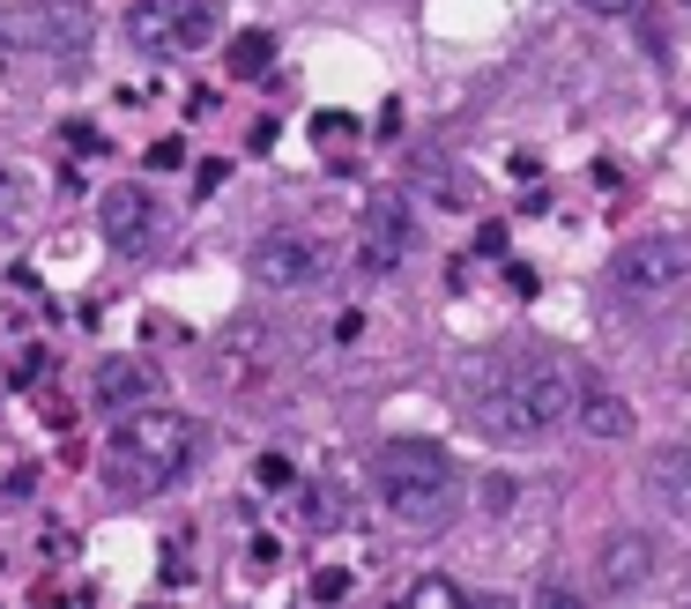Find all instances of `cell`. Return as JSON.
I'll return each instance as SVG.
<instances>
[{
  "label": "cell",
  "instance_id": "6da1fadb",
  "mask_svg": "<svg viewBox=\"0 0 691 609\" xmlns=\"http://www.w3.org/2000/svg\"><path fill=\"white\" fill-rule=\"evenodd\" d=\"M194 416H179V409H126L120 416V432L104 439V484L120 490V498H156V490H172L186 468H194Z\"/></svg>",
  "mask_w": 691,
  "mask_h": 609
},
{
  "label": "cell",
  "instance_id": "7a4b0ae2",
  "mask_svg": "<svg viewBox=\"0 0 691 609\" xmlns=\"http://www.w3.org/2000/svg\"><path fill=\"white\" fill-rule=\"evenodd\" d=\"M572 409H580V387L550 357H514V365L491 372V387L476 394V424L491 439H550Z\"/></svg>",
  "mask_w": 691,
  "mask_h": 609
},
{
  "label": "cell",
  "instance_id": "3957f363",
  "mask_svg": "<svg viewBox=\"0 0 691 609\" xmlns=\"http://www.w3.org/2000/svg\"><path fill=\"white\" fill-rule=\"evenodd\" d=\"M372 484H379V506L395 512L402 528H439L454 512V490H461V468L454 454L431 439H395L379 461H372Z\"/></svg>",
  "mask_w": 691,
  "mask_h": 609
},
{
  "label": "cell",
  "instance_id": "277c9868",
  "mask_svg": "<svg viewBox=\"0 0 691 609\" xmlns=\"http://www.w3.org/2000/svg\"><path fill=\"white\" fill-rule=\"evenodd\" d=\"M610 283H618V297H632V305L677 297V291L691 283V238H684V231H647V238L618 245Z\"/></svg>",
  "mask_w": 691,
  "mask_h": 609
},
{
  "label": "cell",
  "instance_id": "5b68a950",
  "mask_svg": "<svg viewBox=\"0 0 691 609\" xmlns=\"http://www.w3.org/2000/svg\"><path fill=\"white\" fill-rule=\"evenodd\" d=\"M126 38L156 60H186L216 38V8L209 0H134L126 8Z\"/></svg>",
  "mask_w": 691,
  "mask_h": 609
},
{
  "label": "cell",
  "instance_id": "8992f818",
  "mask_svg": "<svg viewBox=\"0 0 691 609\" xmlns=\"http://www.w3.org/2000/svg\"><path fill=\"white\" fill-rule=\"evenodd\" d=\"M253 275H261V291H305L321 275V245L305 231H268L253 245Z\"/></svg>",
  "mask_w": 691,
  "mask_h": 609
},
{
  "label": "cell",
  "instance_id": "52a82bcc",
  "mask_svg": "<svg viewBox=\"0 0 691 609\" xmlns=\"http://www.w3.org/2000/svg\"><path fill=\"white\" fill-rule=\"evenodd\" d=\"M98 223H104V245H112V253H149V245H156V201H149L134 179L98 201Z\"/></svg>",
  "mask_w": 691,
  "mask_h": 609
},
{
  "label": "cell",
  "instance_id": "ba28073f",
  "mask_svg": "<svg viewBox=\"0 0 691 609\" xmlns=\"http://www.w3.org/2000/svg\"><path fill=\"white\" fill-rule=\"evenodd\" d=\"M8 38L16 45H45V52H74V45H90V8H16Z\"/></svg>",
  "mask_w": 691,
  "mask_h": 609
},
{
  "label": "cell",
  "instance_id": "9c48e42d",
  "mask_svg": "<svg viewBox=\"0 0 691 609\" xmlns=\"http://www.w3.org/2000/svg\"><path fill=\"white\" fill-rule=\"evenodd\" d=\"M90 394H98V409H112V416L149 409V402H156V372H149L142 357H104L98 379H90Z\"/></svg>",
  "mask_w": 691,
  "mask_h": 609
},
{
  "label": "cell",
  "instance_id": "30bf717a",
  "mask_svg": "<svg viewBox=\"0 0 691 609\" xmlns=\"http://www.w3.org/2000/svg\"><path fill=\"white\" fill-rule=\"evenodd\" d=\"M402 253H409V223H402V209H372L365 238H357V268L365 275H395Z\"/></svg>",
  "mask_w": 691,
  "mask_h": 609
},
{
  "label": "cell",
  "instance_id": "8fae6325",
  "mask_svg": "<svg viewBox=\"0 0 691 609\" xmlns=\"http://www.w3.org/2000/svg\"><path fill=\"white\" fill-rule=\"evenodd\" d=\"M647 498L677 520H691V446H662L654 461H647Z\"/></svg>",
  "mask_w": 691,
  "mask_h": 609
},
{
  "label": "cell",
  "instance_id": "7c38bea8",
  "mask_svg": "<svg viewBox=\"0 0 691 609\" xmlns=\"http://www.w3.org/2000/svg\"><path fill=\"white\" fill-rule=\"evenodd\" d=\"M647 572H654V542H647V536H610V542H602V587L632 595Z\"/></svg>",
  "mask_w": 691,
  "mask_h": 609
},
{
  "label": "cell",
  "instance_id": "4fadbf2b",
  "mask_svg": "<svg viewBox=\"0 0 691 609\" xmlns=\"http://www.w3.org/2000/svg\"><path fill=\"white\" fill-rule=\"evenodd\" d=\"M580 424H588L595 439H624V432H632V402H624V394L588 387V394H580Z\"/></svg>",
  "mask_w": 691,
  "mask_h": 609
},
{
  "label": "cell",
  "instance_id": "5bb4252c",
  "mask_svg": "<svg viewBox=\"0 0 691 609\" xmlns=\"http://www.w3.org/2000/svg\"><path fill=\"white\" fill-rule=\"evenodd\" d=\"M268 60H275V38H268V30H253V38H238V45H231V74H268Z\"/></svg>",
  "mask_w": 691,
  "mask_h": 609
},
{
  "label": "cell",
  "instance_id": "9a60e30c",
  "mask_svg": "<svg viewBox=\"0 0 691 609\" xmlns=\"http://www.w3.org/2000/svg\"><path fill=\"white\" fill-rule=\"evenodd\" d=\"M409 602H417V609H461L469 595H461V587L446 580V572H431V580H417V587H409Z\"/></svg>",
  "mask_w": 691,
  "mask_h": 609
},
{
  "label": "cell",
  "instance_id": "2e32d148",
  "mask_svg": "<svg viewBox=\"0 0 691 609\" xmlns=\"http://www.w3.org/2000/svg\"><path fill=\"white\" fill-rule=\"evenodd\" d=\"M313 142H357V120H349V112H321V120H313Z\"/></svg>",
  "mask_w": 691,
  "mask_h": 609
},
{
  "label": "cell",
  "instance_id": "e0dca14e",
  "mask_svg": "<svg viewBox=\"0 0 691 609\" xmlns=\"http://www.w3.org/2000/svg\"><path fill=\"white\" fill-rule=\"evenodd\" d=\"M349 595V572L335 565V572H313V602H343Z\"/></svg>",
  "mask_w": 691,
  "mask_h": 609
},
{
  "label": "cell",
  "instance_id": "ac0fdd59",
  "mask_svg": "<svg viewBox=\"0 0 691 609\" xmlns=\"http://www.w3.org/2000/svg\"><path fill=\"white\" fill-rule=\"evenodd\" d=\"M253 476H261V484H291V461H283V454H261V461H253Z\"/></svg>",
  "mask_w": 691,
  "mask_h": 609
},
{
  "label": "cell",
  "instance_id": "d6986e66",
  "mask_svg": "<svg viewBox=\"0 0 691 609\" xmlns=\"http://www.w3.org/2000/svg\"><path fill=\"white\" fill-rule=\"evenodd\" d=\"M484 506L506 512V506H514V484H506V476H491V484H484Z\"/></svg>",
  "mask_w": 691,
  "mask_h": 609
},
{
  "label": "cell",
  "instance_id": "ffe728a7",
  "mask_svg": "<svg viewBox=\"0 0 691 609\" xmlns=\"http://www.w3.org/2000/svg\"><path fill=\"white\" fill-rule=\"evenodd\" d=\"M16 194H23V186H16V179H8V171H0V231H8V223H16Z\"/></svg>",
  "mask_w": 691,
  "mask_h": 609
},
{
  "label": "cell",
  "instance_id": "44dd1931",
  "mask_svg": "<svg viewBox=\"0 0 691 609\" xmlns=\"http://www.w3.org/2000/svg\"><path fill=\"white\" fill-rule=\"evenodd\" d=\"M179 156H186L179 142H156V149H149V164H156V171H179Z\"/></svg>",
  "mask_w": 691,
  "mask_h": 609
},
{
  "label": "cell",
  "instance_id": "7402d4cb",
  "mask_svg": "<svg viewBox=\"0 0 691 609\" xmlns=\"http://www.w3.org/2000/svg\"><path fill=\"white\" fill-rule=\"evenodd\" d=\"M595 16H632V8H640V0H588Z\"/></svg>",
  "mask_w": 691,
  "mask_h": 609
}]
</instances>
